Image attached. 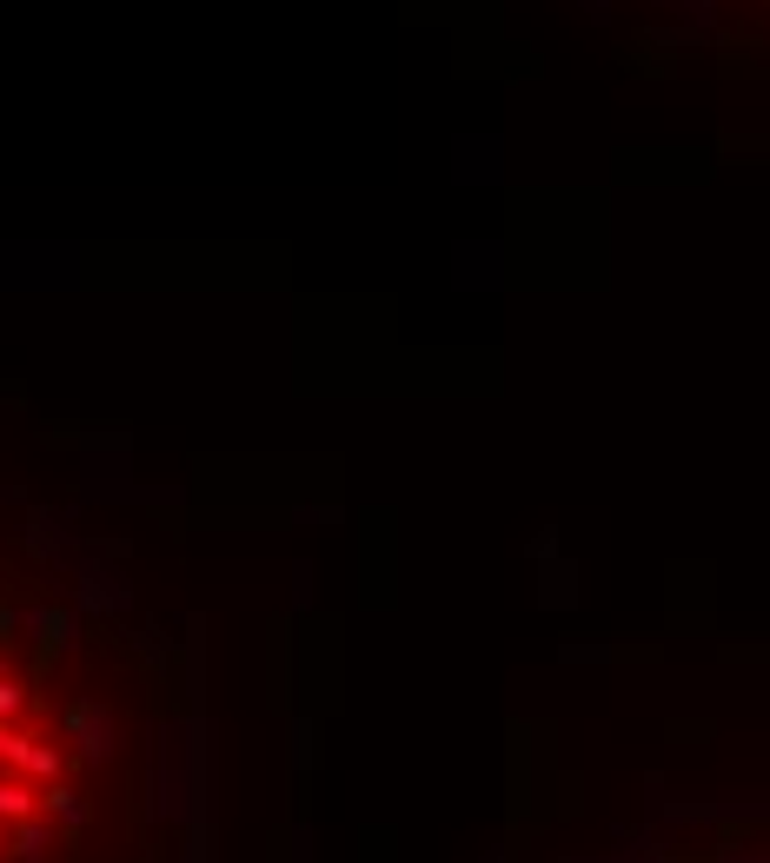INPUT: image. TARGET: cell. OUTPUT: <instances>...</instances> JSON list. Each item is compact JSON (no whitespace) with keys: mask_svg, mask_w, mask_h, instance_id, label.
<instances>
[{"mask_svg":"<svg viewBox=\"0 0 770 863\" xmlns=\"http://www.w3.org/2000/svg\"><path fill=\"white\" fill-rule=\"evenodd\" d=\"M40 797L34 784H20V777H0V824H27V817H40Z\"/></svg>","mask_w":770,"mask_h":863,"instance_id":"obj_1","label":"cell"},{"mask_svg":"<svg viewBox=\"0 0 770 863\" xmlns=\"http://www.w3.org/2000/svg\"><path fill=\"white\" fill-rule=\"evenodd\" d=\"M47 810H54L60 824H80V817H87V810H80V797H74V790H47Z\"/></svg>","mask_w":770,"mask_h":863,"instance_id":"obj_2","label":"cell"},{"mask_svg":"<svg viewBox=\"0 0 770 863\" xmlns=\"http://www.w3.org/2000/svg\"><path fill=\"white\" fill-rule=\"evenodd\" d=\"M0 850H7V824H0Z\"/></svg>","mask_w":770,"mask_h":863,"instance_id":"obj_3","label":"cell"}]
</instances>
